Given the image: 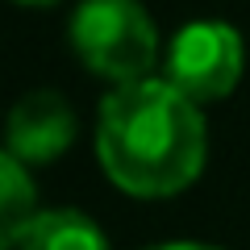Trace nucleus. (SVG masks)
I'll list each match as a JSON object with an SVG mask.
<instances>
[{
    "instance_id": "obj_3",
    "label": "nucleus",
    "mask_w": 250,
    "mask_h": 250,
    "mask_svg": "<svg viewBox=\"0 0 250 250\" xmlns=\"http://www.w3.org/2000/svg\"><path fill=\"white\" fill-rule=\"evenodd\" d=\"M242 67H246V50H242V34L229 21H188L167 46V75L184 96L196 104L221 100L238 88Z\"/></svg>"
},
{
    "instance_id": "obj_2",
    "label": "nucleus",
    "mask_w": 250,
    "mask_h": 250,
    "mask_svg": "<svg viewBox=\"0 0 250 250\" xmlns=\"http://www.w3.org/2000/svg\"><path fill=\"white\" fill-rule=\"evenodd\" d=\"M67 42L75 59L113 88L154 75L159 62V29L138 0H83L71 13Z\"/></svg>"
},
{
    "instance_id": "obj_1",
    "label": "nucleus",
    "mask_w": 250,
    "mask_h": 250,
    "mask_svg": "<svg viewBox=\"0 0 250 250\" xmlns=\"http://www.w3.org/2000/svg\"><path fill=\"white\" fill-rule=\"evenodd\" d=\"M205 113L171 80L146 75L117 83L100 104L96 159L121 192L142 200L175 196L205 171Z\"/></svg>"
},
{
    "instance_id": "obj_7",
    "label": "nucleus",
    "mask_w": 250,
    "mask_h": 250,
    "mask_svg": "<svg viewBox=\"0 0 250 250\" xmlns=\"http://www.w3.org/2000/svg\"><path fill=\"white\" fill-rule=\"evenodd\" d=\"M146 250H217V246H205V242H163V246H146Z\"/></svg>"
},
{
    "instance_id": "obj_5",
    "label": "nucleus",
    "mask_w": 250,
    "mask_h": 250,
    "mask_svg": "<svg viewBox=\"0 0 250 250\" xmlns=\"http://www.w3.org/2000/svg\"><path fill=\"white\" fill-rule=\"evenodd\" d=\"M9 250H113L92 217L80 208H46L21 229Z\"/></svg>"
},
{
    "instance_id": "obj_8",
    "label": "nucleus",
    "mask_w": 250,
    "mask_h": 250,
    "mask_svg": "<svg viewBox=\"0 0 250 250\" xmlns=\"http://www.w3.org/2000/svg\"><path fill=\"white\" fill-rule=\"evenodd\" d=\"M21 4H54V0H21Z\"/></svg>"
},
{
    "instance_id": "obj_4",
    "label": "nucleus",
    "mask_w": 250,
    "mask_h": 250,
    "mask_svg": "<svg viewBox=\"0 0 250 250\" xmlns=\"http://www.w3.org/2000/svg\"><path fill=\"white\" fill-rule=\"evenodd\" d=\"M75 142V113L59 92H29L9 113V146L4 150L25 167L54 163Z\"/></svg>"
},
{
    "instance_id": "obj_6",
    "label": "nucleus",
    "mask_w": 250,
    "mask_h": 250,
    "mask_svg": "<svg viewBox=\"0 0 250 250\" xmlns=\"http://www.w3.org/2000/svg\"><path fill=\"white\" fill-rule=\"evenodd\" d=\"M34 217H38L34 179H29L25 163L4 150V159H0V242H4V250L21 238V229Z\"/></svg>"
}]
</instances>
